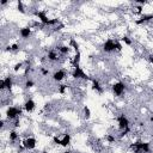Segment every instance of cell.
<instances>
[{
	"instance_id": "1",
	"label": "cell",
	"mask_w": 153,
	"mask_h": 153,
	"mask_svg": "<svg viewBox=\"0 0 153 153\" xmlns=\"http://www.w3.org/2000/svg\"><path fill=\"white\" fill-rule=\"evenodd\" d=\"M33 14L35 17L38 18L39 23L43 26H56L57 24H60V20L57 18H49L45 11H35Z\"/></svg>"
},
{
	"instance_id": "2",
	"label": "cell",
	"mask_w": 153,
	"mask_h": 153,
	"mask_svg": "<svg viewBox=\"0 0 153 153\" xmlns=\"http://www.w3.org/2000/svg\"><path fill=\"white\" fill-rule=\"evenodd\" d=\"M129 148L133 153H151L152 152L151 143L147 141H142V140H136L131 142Z\"/></svg>"
},
{
	"instance_id": "3",
	"label": "cell",
	"mask_w": 153,
	"mask_h": 153,
	"mask_svg": "<svg viewBox=\"0 0 153 153\" xmlns=\"http://www.w3.org/2000/svg\"><path fill=\"white\" fill-rule=\"evenodd\" d=\"M23 108L22 106H16V105H12V106H8L5 111V115H6V118L10 120V121H14L17 118H19L23 114Z\"/></svg>"
},
{
	"instance_id": "4",
	"label": "cell",
	"mask_w": 153,
	"mask_h": 153,
	"mask_svg": "<svg viewBox=\"0 0 153 153\" xmlns=\"http://www.w3.org/2000/svg\"><path fill=\"white\" fill-rule=\"evenodd\" d=\"M71 76L73 78V79H76V80H84V81H91V76H88L87 75V73L80 67V66H78V67H74L73 69H72V72H71Z\"/></svg>"
},
{
	"instance_id": "5",
	"label": "cell",
	"mask_w": 153,
	"mask_h": 153,
	"mask_svg": "<svg viewBox=\"0 0 153 153\" xmlns=\"http://www.w3.org/2000/svg\"><path fill=\"white\" fill-rule=\"evenodd\" d=\"M111 91L115 97H121L126 92V84L123 81H116L111 86Z\"/></svg>"
},
{
	"instance_id": "6",
	"label": "cell",
	"mask_w": 153,
	"mask_h": 153,
	"mask_svg": "<svg viewBox=\"0 0 153 153\" xmlns=\"http://www.w3.org/2000/svg\"><path fill=\"white\" fill-rule=\"evenodd\" d=\"M22 146L25 151H32L37 146V140L33 136H27L22 141Z\"/></svg>"
},
{
	"instance_id": "7",
	"label": "cell",
	"mask_w": 153,
	"mask_h": 153,
	"mask_svg": "<svg viewBox=\"0 0 153 153\" xmlns=\"http://www.w3.org/2000/svg\"><path fill=\"white\" fill-rule=\"evenodd\" d=\"M13 85H14V81H13V78L11 75H7L5 76L4 79L0 80V90L4 91V90H7V91H12L13 88Z\"/></svg>"
},
{
	"instance_id": "8",
	"label": "cell",
	"mask_w": 153,
	"mask_h": 153,
	"mask_svg": "<svg viewBox=\"0 0 153 153\" xmlns=\"http://www.w3.org/2000/svg\"><path fill=\"white\" fill-rule=\"evenodd\" d=\"M116 121H117V126H118L120 130H123V129H127L130 127V121L127 117V115H124V114H120L116 117Z\"/></svg>"
},
{
	"instance_id": "9",
	"label": "cell",
	"mask_w": 153,
	"mask_h": 153,
	"mask_svg": "<svg viewBox=\"0 0 153 153\" xmlns=\"http://www.w3.org/2000/svg\"><path fill=\"white\" fill-rule=\"evenodd\" d=\"M116 42L117 39H112V38H109L106 39L103 45H102V49L104 53H112V51H116Z\"/></svg>"
},
{
	"instance_id": "10",
	"label": "cell",
	"mask_w": 153,
	"mask_h": 153,
	"mask_svg": "<svg viewBox=\"0 0 153 153\" xmlns=\"http://www.w3.org/2000/svg\"><path fill=\"white\" fill-rule=\"evenodd\" d=\"M67 76V73H66V71L65 69H56L53 74H51V79L55 81V82H61Z\"/></svg>"
},
{
	"instance_id": "11",
	"label": "cell",
	"mask_w": 153,
	"mask_h": 153,
	"mask_svg": "<svg viewBox=\"0 0 153 153\" xmlns=\"http://www.w3.org/2000/svg\"><path fill=\"white\" fill-rule=\"evenodd\" d=\"M23 109H24L25 112L31 114V112L36 109V102H35L32 98H27V99L24 102V104H23Z\"/></svg>"
},
{
	"instance_id": "12",
	"label": "cell",
	"mask_w": 153,
	"mask_h": 153,
	"mask_svg": "<svg viewBox=\"0 0 153 153\" xmlns=\"http://www.w3.org/2000/svg\"><path fill=\"white\" fill-rule=\"evenodd\" d=\"M91 82H92V90H93L94 92H97V93H99V94H102V93L104 92V87H103V85L99 82L98 79L92 78V79H91Z\"/></svg>"
},
{
	"instance_id": "13",
	"label": "cell",
	"mask_w": 153,
	"mask_h": 153,
	"mask_svg": "<svg viewBox=\"0 0 153 153\" xmlns=\"http://www.w3.org/2000/svg\"><path fill=\"white\" fill-rule=\"evenodd\" d=\"M18 32L23 39H27V38H30V36L32 33V29L30 26H24V27H20Z\"/></svg>"
},
{
	"instance_id": "14",
	"label": "cell",
	"mask_w": 153,
	"mask_h": 153,
	"mask_svg": "<svg viewBox=\"0 0 153 153\" xmlns=\"http://www.w3.org/2000/svg\"><path fill=\"white\" fill-rule=\"evenodd\" d=\"M153 20V13H148V14H142L139 19L135 20V24L136 25H141V24H145V23H148Z\"/></svg>"
},
{
	"instance_id": "15",
	"label": "cell",
	"mask_w": 153,
	"mask_h": 153,
	"mask_svg": "<svg viewBox=\"0 0 153 153\" xmlns=\"http://www.w3.org/2000/svg\"><path fill=\"white\" fill-rule=\"evenodd\" d=\"M45 57H47V60L50 61V62H57L60 55H59L57 50H49V51L47 53V56H45Z\"/></svg>"
},
{
	"instance_id": "16",
	"label": "cell",
	"mask_w": 153,
	"mask_h": 153,
	"mask_svg": "<svg viewBox=\"0 0 153 153\" xmlns=\"http://www.w3.org/2000/svg\"><path fill=\"white\" fill-rule=\"evenodd\" d=\"M71 141H72V135L69 133H65L61 137V146L60 147H63V148L68 147L71 145Z\"/></svg>"
},
{
	"instance_id": "17",
	"label": "cell",
	"mask_w": 153,
	"mask_h": 153,
	"mask_svg": "<svg viewBox=\"0 0 153 153\" xmlns=\"http://www.w3.org/2000/svg\"><path fill=\"white\" fill-rule=\"evenodd\" d=\"M56 50H57V53H59V54H61V55H63V56H66V55H68V54L71 53V47H69L68 44H63V45H59V47L56 48Z\"/></svg>"
},
{
	"instance_id": "18",
	"label": "cell",
	"mask_w": 153,
	"mask_h": 153,
	"mask_svg": "<svg viewBox=\"0 0 153 153\" xmlns=\"http://www.w3.org/2000/svg\"><path fill=\"white\" fill-rule=\"evenodd\" d=\"M68 45L71 47V49H73V50H74V53L80 51V50H79V44H78V42H76V39H75L74 37H71V38H69Z\"/></svg>"
},
{
	"instance_id": "19",
	"label": "cell",
	"mask_w": 153,
	"mask_h": 153,
	"mask_svg": "<svg viewBox=\"0 0 153 153\" xmlns=\"http://www.w3.org/2000/svg\"><path fill=\"white\" fill-rule=\"evenodd\" d=\"M18 139H19V133L17 130H14V129L10 130V133H8V140L11 142H16Z\"/></svg>"
},
{
	"instance_id": "20",
	"label": "cell",
	"mask_w": 153,
	"mask_h": 153,
	"mask_svg": "<svg viewBox=\"0 0 153 153\" xmlns=\"http://www.w3.org/2000/svg\"><path fill=\"white\" fill-rule=\"evenodd\" d=\"M19 49H20V44H18V43H13V44L6 47V51H18Z\"/></svg>"
},
{
	"instance_id": "21",
	"label": "cell",
	"mask_w": 153,
	"mask_h": 153,
	"mask_svg": "<svg viewBox=\"0 0 153 153\" xmlns=\"http://www.w3.org/2000/svg\"><path fill=\"white\" fill-rule=\"evenodd\" d=\"M82 115H84V118H86V120H88L91 117V110H90V108L87 105H85L82 108Z\"/></svg>"
},
{
	"instance_id": "22",
	"label": "cell",
	"mask_w": 153,
	"mask_h": 153,
	"mask_svg": "<svg viewBox=\"0 0 153 153\" xmlns=\"http://www.w3.org/2000/svg\"><path fill=\"white\" fill-rule=\"evenodd\" d=\"M67 88H68V85H67V84H61V85H59V87H57V92H59L60 94H65V92L67 91Z\"/></svg>"
},
{
	"instance_id": "23",
	"label": "cell",
	"mask_w": 153,
	"mask_h": 153,
	"mask_svg": "<svg viewBox=\"0 0 153 153\" xmlns=\"http://www.w3.org/2000/svg\"><path fill=\"white\" fill-rule=\"evenodd\" d=\"M17 10H18V12H20V13H23V14H25V7H24V4H23V1H18L17 2Z\"/></svg>"
},
{
	"instance_id": "24",
	"label": "cell",
	"mask_w": 153,
	"mask_h": 153,
	"mask_svg": "<svg viewBox=\"0 0 153 153\" xmlns=\"http://www.w3.org/2000/svg\"><path fill=\"white\" fill-rule=\"evenodd\" d=\"M105 141L108 143H115L116 142V137L114 135H111V134H106L105 135Z\"/></svg>"
},
{
	"instance_id": "25",
	"label": "cell",
	"mask_w": 153,
	"mask_h": 153,
	"mask_svg": "<svg viewBox=\"0 0 153 153\" xmlns=\"http://www.w3.org/2000/svg\"><path fill=\"white\" fill-rule=\"evenodd\" d=\"M33 86H35V81L33 80H31V79H26L25 80V82H24V87L25 88H31Z\"/></svg>"
},
{
	"instance_id": "26",
	"label": "cell",
	"mask_w": 153,
	"mask_h": 153,
	"mask_svg": "<svg viewBox=\"0 0 153 153\" xmlns=\"http://www.w3.org/2000/svg\"><path fill=\"white\" fill-rule=\"evenodd\" d=\"M121 42H122V43H124L126 45H131V43H133V42H131V39H130L128 36H123V37L121 38Z\"/></svg>"
},
{
	"instance_id": "27",
	"label": "cell",
	"mask_w": 153,
	"mask_h": 153,
	"mask_svg": "<svg viewBox=\"0 0 153 153\" xmlns=\"http://www.w3.org/2000/svg\"><path fill=\"white\" fill-rule=\"evenodd\" d=\"M53 143L56 146H61V137H59L57 135H54L53 136Z\"/></svg>"
},
{
	"instance_id": "28",
	"label": "cell",
	"mask_w": 153,
	"mask_h": 153,
	"mask_svg": "<svg viewBox=\"0 0 153 153\" xmlns=\"http://www.w3.org/2000/svg\"><path fill=\"white\" fill-rule=\"evenodd\" d=\"M22 68H23V62H17V63L13 66V71H14V72L20 71Z\"/></svg>"
},
{
	"instance_id": "29",
	"label": "cell",
	"mask_w": 153,
	"mask_h": 153,
	"mask_svg": "<svg viewBox=\"0 0 153 153\" xmlns=\"http://www.w3.org/2000/svg\"><path fill=\"white\" fill-rule=\"evenodd\" d=\"M39 71H41L42 76H47V75H49V69H48V68H45V67H41Z\"/></svg>"
},
{
	"instance_id": "30",
	"label": "cell",
	"mask_w": 153,
	"mask_h": 153,
	"mask_svg": "<svg viewBox=\"0 0 153 153\" xmlns=\"http://www.w3.org/2000/svg\"><path fill=\"white\" fill-rule=\"evenodd\" d=\"M20 126V118H17L13 121V128H18Z\"/></svg>"
},
{
	"instance_id": "31",
	"label": "cell",
	"mask_w": 153,
	"mask_h": 153,
	"mask_svg": "<svg viewBox=\"0 0 153 153\" xmlns=\"http://www.w3.org/2000/svg\"><path fill=\"white\" fill-rule=\"evenodd\" d=\"M65 27V25L63 24H57L55 27H54V31H60L61 29H63Z\"/></svg>"
},
{
	"instance_id": "32",
	"label": "cell",
	"mask_w": 153,
	"mask_h": 153,
	"mask_svg": "<svg viewBox=\"0 0 153 153\" xmlns=\"http://www.w3.org/2000/svg\"><path fill=\"white\" fill-rule=\"evenodd\" d=\"M147 59H148V61H149V63H152V65H153V54H149Z\"/></svg>"
},
{
	"instance_id": "33",
	"label": "cell",
	"mask_w": 153,
	"mask_h": 153,
	"mask_svg": "<svg viewBox=\"0 0 153 153\" xmlns=\"http://www.w3.org/2000/svg\"><path fill=\"white\" fill-rule=\"evenodd\" d=\"M7 2H8L7 0H1V1H0V5H1V6H4V5H6Z\"/></svg>"
},
{
	"instance_id": "34",
	"label": "cell",
	"mask_w": 153,
	"mask_h": 153,
	"mask_svg": "<svg viewBox=\"0 0 153 153\" xmlns=\"http://www.w3.org/2000/svg\"><path fill=\"white\" fill-rule=\"evenodd\" d=\"M4 126H5V121H4V120H1V121H0V127H1V129L4 128Z\"/></svg>"
},
{
	"instance_id": "35",
	"label": "cell",
	"mask_w": 153,
	"mask_h": 153,
	"mask_svg": "<svg viewBox=\"0 0 153 153\" xmlns=\"http://www.w3.org/2000/svg\"><path fill=\"white\" fill-rule=\"evenodd\" d=\"M149 122H153V115L149 116Z\"/></svg>"
}]
</instances>
